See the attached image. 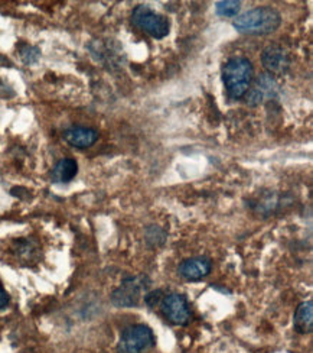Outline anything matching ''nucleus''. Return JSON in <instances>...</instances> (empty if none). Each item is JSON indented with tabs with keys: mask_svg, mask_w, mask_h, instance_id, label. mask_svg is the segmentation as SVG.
Instances as JSON below:
<instances>
[{
	"mask_svg": "<svg viewBox=\"0 0 313 353\" xmlns=\"http://www.w3.org/2000/svg\"><path fill=\"white\" fill-rule=\"evenodd\" d=\"M162 313L165 317L177 326H185L191 320V308L188 304V300L177 292H169L166 296H163L160 301Z\"/></svg>",
	"mask_w": 313,
	"mask_h": 353,
	"instance_id": "nucleus-6",
	"label": "nucleus"
},
{
	"mask_svg": "<svg viewBox=\"0 0 313 353\" xmlns=\"http://www.w3.org/2000/svg\"><path fill=\"white\" fill-rule=\"evenodd\" d=\"M255 68L246 57H233L224 65L222 79L226 84L227 94L237 100L246 96L252 81Z\"/></svg>",
	"mask_w": 313,
	"mask_h": 353,
	"instance_id": "nucleus-2",
	"label": "nucleus"
},
{
	"mask_svg": "<svg viewBox=\"0 0 313 353\" xmlns=\"http://www.w3.org/2000/svg\"><path fill=\"white\" fill-rule=\"evenodd\" d=\"M241 3L237 0H224V2H218L215 5V10L219 17L226 18H237L238 12H240Z\"/></svg>",
	"mask_w": 313,
	"mask_h": 353,
	"instance_id": "nucleus-14",
	"label": "nucleus"
},
{
	"mask_svg": "<svg viewBox=\"0 0 313 353\" xmlns=\"http://www.w3.org/2000/svg\"><path fill=\"white\" fill-rule=\"evenodd\" d=\"M313 329V304L312 301H305L297 307L294 314V330L297 333H310Z\"/></svg>",
	"mask_w": 313,
	"mask_h": 353,
	"instance_id": "nucleus-11",
	"label": "nucleus"
},
{
	"mask_svg": "<svg viewBox=\"0 0 313 353\" xmlns=\"http://www.w3.org/2000/svg\"><path fill=\"white\" fill-rule=\"evenodd\" d=\"M131 21L139 29L155 39H162L169 34L171 23L166 17L156 13L146 5H139L133 10Z\"/></svg>",
	"mask_w": 313,
	"mask_h": 353,
	"instance_id": "nucleus-3",
	"label": "nucleus"
},
{
	"mask_svg": "<svg viewBox=\"0 0 313 353\" xmlns=\"http://www.w3.org/2000/svg\"><path fill=\"white\" fill-rule=\"evenodd\" d=\"M213 268V263L208 258L197 256L185 259L181 265H179L177 272L182 278L188 279V281H199V279L210 275Z\"/></svg>",
	"mask_w": 313,
	"mask_h": 353,
	"instance_id": "nucleus-9",
	"label": "nucleus"
},
{
	"mask_svg": "<svg viewBox=\"0 0 313 353\" xmlns=\"http://www.w3.org/2000/svg\"><path fill=\"white\" fill-rule=\"evenodd\" d=\"M21 54H22V60L26 64H32V63H35L38 60L39 50L34 48V47H26Z\"/></svg>",
	"mask_w": 313,
	"mask_h": 353,
	"instance_id": "nucleus-15",
	"label": "nucleus"
},
{
	"mask_svg": "<svg viewBox=\"0 0 313 353\" xmlns=\"http://www.w3.org/2000/svg\"><path fill=\"white\" fill-rule=\"evenodd\" d=\"M277 93H279L277 81L272 76H268L267 72H264V74H260L255 80V83H252V85H250L248 92L246 93L247 105L259 106L267 100L274 99Z\"/></svg>",
	"mask_w": 313,
	"mask_h": 353,
	"instance_id": "nucleus-7",
	"label": "nucleus"
},
{
	"mask_svg": "<svg viewBox=\"0 0 313 353\" xmlns=\"http://www.w3.org/2000/svg\"><path fill=\"white\" fill-rule=\"evenodd\" d=\"M9 303H10V299L8 296V292L0 287V312L5 310V308L9 305Z\"/></svg>",
	"mask_w": 313,
	"mask_h": 353,
	"instance_id": "nucleus-17",
	"label": "nucleus"
},
{
	"mask_svg": "<svg viewBox=\"0 0 313 353\" xmlns=\"http://www.w3.org/2000/svg\"><path fill=\"white\" fill-rule=\"evenodd\" d=\"M261 63L268 76H283L290 67V55L279 46H270L263 51Z\"/></svg>",
	"mask_w": 313,
	"mask_h": 353,
	"instance_id": "nucleus-8",
	"label": "nucleus"
},
{
	"mask_svg": "<svg viewBox=\"0 0 313 353\" xmlns=\"http://www.w3.org/2000/svg\"><path fill=\"white\" fill-rule=\"evenodd\" d=\"M64 139L76 148H88L97 142L98 132L91 128L84 126H72L63 134Z\"/></svg>",
	"mask_w": 313,
	"mask_h": 353,
	"instance_id": "nucleus-10",
	"label": "nucleus"
},
{
	"mask_svg": "<svg viewBox=\"0 0 313 353\" xmlns=\"http://www.w3.org/2000/svg\"><path fill=\"white\" fill-rule=\"evenodd\" d=\"M77 172H78V165L76 163V159L64 158L55 164L51 175L55 183H69L74 176L77 175Z\"/></svg>",
	"mask_w": 313,
	"mask_h": 353,
	"instance_id": "nucleus-12",
	"label": "nucleus"
},
{
	"mask_svg": "<svg viewBox=\"0 0 313 353\" xmlns=\"http://www.w3.org/2000/svg\"><path fill=\"white\" fill-rule=\"evenodd\" d=\"M149 287L146 276H127L122 285L111 294V301L117 307H136L142 299L143 291Z\"/></svg>",
	"mask_w": 313,
	"mask_h": 353,
	"instance_id": "nucleus-5",
	"label": "nucleus"
},
{
	"mask_svg": "<svg viewBox=\"0 0 313 353\" xmlns=\"http://www.w3.org/2000/svg\"><path fill=\"white\" fill-rule=\"evenodd\" d=\"M162 291L160 290H158V291H153V292H149L147 296L144 297V303L151 307V308H153V307H156V305H159L160 304V301H162V299H163V296H162Z\"/></svg>",
	"mask_w": 313,
	"mask_h": 353,
	"instance_id": "nucleus-16",
	"label": "nucleus"
},
{
	"mask_svg": "<svg viewBox=\"0 0 313 353\" xmlns=\"http://www.w3.org/2000/svg\"><path fill=\"white\" fill-rule=\"evenodd\" d=\"M155 345V334L146 325H133L127 327L118 342L120 353H142Z\"/></svg>",
	"mask_w": 313,
	"mask_h": 353,
	"instance_id": "nucleus-4",
	"label": "nucleus"
},
{
	"mask_svg": "<svg viewBox=\"0 0 313 353\" xmlns=\"http://www.w3.org/2000/svg\"><path fill=\"white\" fill-rule=\"evenodd\" d=\"M14 254H17L22 261H35L38 254V246L31 239H22L17 242Z\"/></svg>",
	"mask_w": 313,
	"mask_h": 353,
	"instance_id": "nucleus-13",
	"label": "nucleus"
},
{
	"mask_svg": "<svg viewBox=\"0 0 313 353\" xmlns=\"http://www.w3.org/2000/svg\"><path fill=\"white\" fill-rule=\"evenodd\" d=\"M281 23L280 13L268 6L251 9L234 19V28L244 35H268Z\"/></svg>",
	"mask_w": 313,
	"mask_h": 353,
	"instance_id": "nucleus-1",
	"label": "nucleus"
}]
</instances>
